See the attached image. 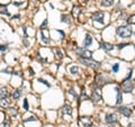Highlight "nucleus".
<instances>
[{
	"instance_id": "obj_4",
	"label": "nucleus",
	"mask_w": 135,
	"mask_h": 127,
	"mask_svg": "<svg viewBox=\"0 0 135 127\" xmlns=\"http://www.w3.org/2000/svg\"><path fill=\"white\" fill-rule=\"evenodd\" d=\"M92 100L95 102H98L101 100V90H100V88L99 87H97L93 89V91H92Z\"/></svg>"
},
{
	"instance_id": "obj_22",
	"label": "nucleus",
	"mask_w": 135,
	"mask_h": 127,
	"mask_svg": "<svg viewBox=\"0 0 135 127\" xmlns=\"http://www.w3.org/2000/svg\"><path fill=\"white\" fill-rule=\"evenodd\" d=\"M8 111H9V114L11 116H17V109L16 108H9Z\"/></svg>"
},
{
	"instance_id": "obj_16",
	"label": "nucleus",
	"mask_w": 135,
	"mask_h": 127,
	"mask_svg": "<svg viewBox=\"0 0 135 127\" xmlns=\"http://www.w3.org/2000/svg\"><path fill=\"white\" fill-rule=\"evenodd\" d=\"M54 53H55L56 57H58L59 60H61V59L63 57V53H62L61 48H59V47H55V48H54Z\"/></svg>"
},
{
	"instance_id": "obj_33",
	"label": "nucleus",
	"mask_w": 135,
	"mask_h": 127,
	"mask_svg": "<svg viewBox=\"0 0 135 127\" xmlns=\"http://www.w3.org/2000/svg\"><path fill=\"white\" fill-rule=\"evenodd\" d=\"M40 82H43V83H44V84H46V85H47V87H50V83H47V82H46V81H44V80H41V79H40Z\"/></svg>"
},
{
	"instance_id": "obj_13",
	"label": "nucleus",
	"mask_w": 135,
	"mask_h": 127,
	"mask_svg": "<svg viewBox=\"0 0 135 127\" xmlns=\"http://www.w3.org/2000/svg\"><path fill=\"white\" fill-rule=\"evenodd\" d=\"M9 103H10V100H8L7 98L0 99V107L6 108V107H8V106H9Z\"/></svg>"
},
{
	"instance_id": "obj_17",
	"label": "nucleus",
	"mask_w": 135,
	"mask_h": 127,
	"mask_svg": "<svg viewBox=\"0 0 135 127\" xmlns=\"http://www.w3.org/2000/svg\"><path fill=\"white\" fill-rule=\"evenodd\" d=\"M116 91H117V105H121L122 99H123L122 91H121V89H119V88H116Z\"/></svg>"
},
{
	"instance_id": "obj_3",
	"label": "nucleus",
	"mask_w": 135,
	"mask_h": 127,
	"mask_svg": "<svg viewBox=\"0 0 135 127\" xmlns=\"http://www.w3.org/2000/svg\"><path fill=\"white\" fill-rule=\"evenodd\" d=\"M77 53L80 55V56L82 57H86V59H92V53L88 50H86V48H82V47H79L77 48Z\"/></svg>"
},
{
	"instance_id": "obj_35",
	"label": "nucleus",
	"mask_w": 135,
	"mask_h": 127,
	"mask_svg": "<svg viewBox=\"0 0 135 127\" xmlns=\"http://www.w3.org/2000/svg\"><path fill=\"white\" fill-rule=\"evenodd\" d=\"M86 1H89V0H86Z\"/></svg>"
},
{
	"instance_id": "obj_8",
	"label": "nucleus",
	"mask_w": 135,
	"mask_h": 127,
	"mask_svg": "<svg viewBox=\"0 0 135 127\" xmlns=\"http://www.w3.org/2000/svg\"><path fill=\"white\" fill-rule=\"evenodd\" d=\"M118 111H119V113H121L122 115L126 116V117H130L131 114H132V110H131L128 107H125V106L119 107V108H118Z\"/></svg>"
},
{
	"instance_id": "obj_9",
	"label": "nucleus",
	"mask_w": 135,
	"mask_h": 127,
	"mask_svg": "<svg viewBox=\"0 0 135 127\" xmlns=\"http://www.w3.org/2000/svg\"><path fill=\"white\" fill-rule=\"evenodd\" d=\"M106 122L109 124H115V123H117V116L115 114H108L106 116Z\"/></svg>"
},
{
	"instance_id": "obj_19",
	"label": "nucleus",
	"mask_w": 135,
	"mask_h": 127,
	"mask_svg": "<svg viewBox=\"0 0 135 127\" xmlns=\"http://www.w3.org/2000/svg\"><path fill=\"white\" fill-rule=\"evenodd\" d=\"M62 21L63 23H65V24H70L71 21H70V17L68 16V15H63L62 16Z\"/></svg>"
},
{
	"instance_id": "obj_15",
	"label": "nucleus",
	"mask_w": 135,
	"mask_h": 127,
	"mask_svg": "<svg viewBox=\"0 0 135 127\" xmlns=\"http://www.w3.org/2000/svg\"><path fill=\"white\" fill-rule=\"evenodd\" d=\"M80 13H81L80 7H73V9H72V16L74 18H77L79 15H80Z\"/></svg>"
},
{
	"instance_id": "obj_29",
	"label": "nucleus",
	"mask_w": 135,
	"mask_h": 127,
	"mask_svg": "<svg viewBox=\"0 0 135 127\" xmlns=\"http://www.w3.org/2000/svg\"><path fill=\"white\" fill-rule=\"evenodd\" d=\"M127 45H128V44H119V45H118V48H119V50H122V48H124V47L127 46Z\"/></svg>"
},
{
	"instance_id": "obj_7",
	"label": "nucleus",
	"mask_w": 135,
	"mask_h": 127,
	"mask_svg": "<svg viewBox=\"0 0 135 127\" xmlns=\"http://www.w3.org/2000/svg\"><path fill=\"white\" fill-rule=\"evenodd\" d=\"M104 17H105V14L103 11H97L93 14V16H92V20L93 21H98L99 24H104L105 21H104Z\"/></svg>"
},
{
	"instance_id": "obj_25",
	"label": "nucleus",
	"mask_w": 135,
	"mask_h": 127,
	"mask_svg": "<svg viewBox=\"0 0 135 127\" xmlns=\"http://www.w3.org/2000/svg\"><path fill=\"white\" fill-rule=\"evenodd\" d=\"M127 21H128V24L131 25V24H134V15H132V16H131L130 18H128V20H127Z\"/></svg>"
},
{
	"instance_id": "obj_10",
	"label": "nucleus",
	"mask_w": 135,
	"mask_h": 127,
	"mask_svg": "<svg viewBox=\"0 0 135 127\" xmlns=\"http://www.w3.org/2000/svg\"><path fill=\"white\" fill-rule=\"evenodd\" d=\"M62 113H63V116H64V117H66V115L69 116V117H71V115H72V109H71V107L69 106V105H65L62 109Z\"/></svg>"
},
{
	"instance_id": "obj_20",
	"label": "nucleus",
	"mask_w": 135,
	"mask_h": 127,
	"mask_svg": "<svg viewBox=\"0 0 135 127\" xmlns=\"http://www.w3.org/2000/svg\"><path fill=\"white\" fill-rule=\"evenodd\" d=\"M20 90H15L14 92H13V98L14 99H18L20 97Z\"/></svg>"
},
{
	"instance_id": "obj_2",
	"label": "nucleus",
	"mask_w": 135,
	"mask_h": 127,
	"mask_svg": "<svg viewBox=\"0 0 135 127\" xmlns=\"http://www.w3.org/2000/svg\"><path fill=\"white\" fill-rule=\"evenodd\" d=\"M79 125L81 127H91L92 119L90 117H80V119H79Z\"/></svg>"
},
{
	"instance_id": "obj_6",
	"label": "nucleus",
	"mask_w": 135,
	"mask_h": 127,
	"mask_svg": "<svg viewBox=\"0 0 135 127\" xmlns=\"http://www.w3.org/2000/svg\"><path fill=\"white\" fill-rule=\"evenodd\" d=\"M134 89V84L132 81H128V80H125L123 82V90L124 92H132Z\"/></svg>"
},
{
	"instance_id": "obj_12",
	"label": "nucleus",
	"mask_w": 135,
	"mask_h": 127,
	"mask_svg": "<svg viewBox=\"0 0 135 127\" xmlns=\"http://www.w3.org/2000/svg\"><path fill=\"white\" fill-rule=\"evenodd\" d=\"M8 95H9V92H8V90H7V88H1L0 89V99L7 98Z\"/></svg>"
},
{
	"instance_id": "obj_27",
	"label": "nucleus",
	"mask_w": 135,
	"mask_h": 127,
	"mask_svg": "<svg viewBox=\"0 0 135 127\" xmlns=\"http://www.w3.org/2000/svg\"><path fill=\"white\" fill-rule=\"evenodd\" d=\"M24 108H25V110H28V101L27 100H24Z\"/></svg>"
},
{
	"instance_id": "obj_11",
	"label": "nucleus",
	"mask_w": 135,
	"mask_h": 127,
	"mask_svg": "<svg viewBox=\"0 0 135 127\" xmlns=\"http://www.w3.org/2000/svg\"><path fill=\"white\" fill-rule=\"evenodd\" d=\"M101 48H103V50H105V51H107V52H109V51H113L114 46H113L111 44H109V43L104 42V43H101Z\"/></svg>"
},
{
	"instance_id": "obj_23",
	"label": "nucleus",
	"mask_w": 135,
	"mask_h": 127,
	"mask_svg": "<svg viewBox=\"0 0 135 127\" xmlns=\"http://www.w3.org/2000/svg\"><path fill=\"white\" fill-rule=\"evenodd\" d=\"M118 69H119V65L117 64V63L113 65V71H114V72H118Z\"/></svg>"
},
{
	"instance_id": "obj_30",
	"label": "nucleus",
	"mask_w": 135,
	"mask_h": 127,
	"mask_svg": "<svg viewBox=\"0 0 135 127\" xmlns=\"http://www.w3.org/2000/svg\"><path fill=\"white\" fill-rule=\"evenodd\" d=\"M46 24H47V20L45 19V20H44V23H43V25L41 26V29H44V27H45V26H46Z\"/></svg>"
},
{
	"instance_id": "obj_18",
	"label": "nucleus",
	"mask_w": 135,
	"mask_h": 127,
	"mask_svg": "<svg viewBox=\"0 0 135 127\" xmlns=\"http://www.w3.org/2000/svg\"><path fill=\"white\" fill-rule=\"evenodd\" d=\"M114 3V0H101V6L104 7H109Z\"/></svg>"
},
{
	"instance_id": "obj_36",
	"label": "nucleus",
	"mask_w": 135,
	"mask_h": 127,
	"mask_svg": "<svg viewBox=\"0 0 135 127\" xmlns=\"http://www.w3.org/2000/svg\"><path fill=\"white\" fill-rule=\"evenodd\" d=\"M109 127H113V126H109Z\"/></svg>"
},
{
	"instance_id": "obj_28",
	"label": "nucleus",
	"mask_w": 135,
	"mask_h": 127,
	"mask_svg": "<svg viewBox=\"0 0 135 127\" xmlns=\"http://www.w3.org/2000/svg\"><path fill=\"white\" fill-rule=\"evenodd\" d=\"M29 120H36V118L34 117V116H32V117H29V118L24 119V122H25V123H26V122H29Z\"/></svg>"
},
{
	"instance_id": "obj_26",
	"label": "nucleus",
	"mask_w": 135,
	"mask_h": 127,
	"mask_svg": "<svg viewBox=\"0 0 135 127\" xmlns=\"http://www.w3.org/2000/svg\"><path fill=\"white\" fill-rule=\"evenodd\" d=\"M87 99V95H86V91L85 90H82V92H81V100H83V99Z\"/></svg>"
},
{
	"instance_id": "obj_31",
	"label": "nucleus",
	"mask_w": 135,
	"mask_h": 127,
	"mask_svg": "<svg viewBox=\"0 0 135 127\" xmlns=\"http://www.w3.org/2000/svg\"><path fill=\"white\" fill-rule=\"evenodd\" d=\"M6 50H7L6 45H1V46H0V51H6Z\"/></svg>"
},
{
	"instance_id": "obj_34",
	"label": "nucleus",
	"mask_w": 135,
	"mask_h": 127,
	"mask_svg": "<svg viewBox=\"0 0 135 127\" xmlns=\"http://www.w3.org/2000/svg\"><path fill=\"white\" fill-rule=\"evenodd\" d=\"M130 127H134V126H133V125H131V126H130Z\"/></svg>"
},
{
	"instance_id": "obj_24",
	"label": "nucleus",
	"mask_w": 135,
	"mask_h": 127,
	"mask_svg": "<svg viewBox=\"0 0 135 127\" xmlns=\"http://www.w3.org/2000/svg\"><path fill=\"white\" fill-rule=\"evenodd\" d=\"M9 124H10V120H9V119H8V118H7V119H6V120H5V122H3V124H2V126H3V127H8V126H9Z\"/></svg>"
},
{
	"instance_id": "obj_14",
	"label": "nucleus",
	"mask_w": 135,
	"mask_h": 127,
	"mask_svg": "<svg viewBox=\"0 0 135 127\" xmlns=\"http://www.w3.org/2000/svg\"><path fill=\"white\" fill-rule=\"evenodd\" d=\"M91 43H92V37L89 34H86V38H85V42H83L85 46H89Z\"/></svg>"
},
{
	"instance_id": "obj_32",
	"label": "nucleus",
	"mask_w": 135,
	"mask_h": 127,
	"mask_svg": "<svg viewBox=\"0 0 135 127\" xmlns=\"http://www.w3.org/2000/svg\"><path fill=\"white\" fill-rule=\"evenodd\" d=\"M70 93H71V95H73L74 97H76V98H77V93H74V91H73V89H70V91H69Z\"/></svg>"
},
{
	"instance_id": "obj_5",
	"label": "nucleus",
	"mask_w": 135,
	"mask_h": 127,
	"mask_svg": "<svg viewBox=\"0 0 135 127\" xmlns=\"http://www.w3.org/2000/svg\"><path fill=\"white\" fill-rule=\"evenodd\" d=\"M80 61L83 63L85 65H88V66H91V68H98L100 65L99 62H96V61H91V59H81Z\"/></svg>"
},
{
	"instance_id": "obj_1",
	"label": "nucleus",
	"mask_w": 135,
	"mask_h": 127,
	"mask_svg": "<svg viewBox=\"0 0 135 127\" xmlns=\"http://www.w3.org/2000/svg\"><path fill=\"white\" fill-rule=\"evenodd\" d=\"M116 34L122 38H128L133 35V29L128 26H119L116 29Z\"/></svg>"
},
{
	"instance_id": "obj_21",
	"label": "nucleus",
	"mask_w": 135,
	"mask_h": 127,
	"mask_svg": "<svg viewBox=\"0 0 135 127\" xmlns=\"http://www.w3.org/2000/svg\"><path fill=\"white\" fill-rule=\"evenodd\" d=\"M70 72L72 73V74H77V73L79 72V69H78V66H76V65L71 66V68H70Z\"/></svg>"
}]
</instances>
